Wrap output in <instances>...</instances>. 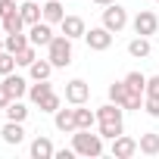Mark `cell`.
I'll use <instances>...</instances> for the list:
<instances>
[{"instance_id":"obj_26","label":"cell","mask_w":159,"mask_h":159,"mask_svg":"<svg viewBox=\"0 0 159 159\" xmlns=\"http://www.w3.org/2000/svg\"><path fill=\"white\" fill-rule=\"evenodd\" d=\"M28 44H31V41H28V34H22V31H16V34H7V50H10L13 56H16L22 47H28Z\"/></svg>"},{"instance_id":"obj_3","label":"cell","mask_w":159,"mask_h":159,"mask_svg":"<svg viewBox=\"0 0 159 159\" xmlns=\"http://www.w3.org/2000/svg\"><path fill=\"white\" fill-rule=\"evenodd\" d=\"M103 25H106L112 34H119V31L128 25V10L119 3V0H116V3H109V7H103Z\"/></svg>"},{"instance_id":"obj_27","label":"cell","mask_w":159,"mask_h":159,"mask_svg":"<svg viewBox=\"0 0 159 159\" xmlns=\"http://www.w3.org/2000/svg\"><path fill=\"white\" fill-rule=\"evenodd\" d=\"M34 59H38V47H34V44H28V47H22V50L16 53V62H19V66H25V69H28Z\"/></svg>"},{"instance_id":"obj_20","label":"cell","mask_w":159,"mask_h":159,"mask_svg":"<svg viewBox=\"0 0 159 159\" xmlns=\"http://www.w3.org/2000/svg\"><path fill=\"white\" fill-rule=\"evenodd\" d=\"M47 94H53V84H50V78H44V81H34V84H28V100L38 106Z\"/></svg>"},{"instance_id":"obj_34","label":"cell","mask_w":159,"mask_h":159,"mask_svg":"<svg viewBox=\"0 0 159 159\" xmlns=\"http://www.w3.org/2000/svg\"><path fill=\"white\" fill-rule=\"evenodd\" d=\"M10 100H13V97H10V91H7V84L0 81V109H7V106H10Z\"/></svg>"},{"instance_id":"obj_21","label":"cell","mask_w":159,"mask_h":159,"mask_svg":"<svg viewBox=\"0 0 159 159\" xmlns=\"http://www.w3.org/2000/svg\"><path fill=\"white\" fill-rule=\"evenodd\" d=\"M122 81L128 84V91H134V94H143V97H147V75H140V72H128Z\"/></svg>"},{"instance_id":"obj_6","label":"cell","mask_w":159,"mask_h":159,"mask_svg":"<svg viewBox=\"0 0 159 159\" xmlns=\"http://www.w3.org/2000/svg\"><path fill=\"white\" fill-rule=\"evenodd\" d=\"M131 28H134V34L150 38V34H156V28H159V16H156L153 10H140V13L131 19Z\"/></svg>"},{"instance_id":"obj_19","label":"cell","mask_w":159,"mask_h":159,"mask_svg":"<svg viewBox=\"0 0 159 159\" xmlns=\"http://www.w3.org/2000/svg\"><path fill=\"white\" fill-rule=\"evenodd\" d=\"M28 75H31V81H44V78L53 75V62L50 59H34L28 66Z\"/></svg>"},{"instance_id":"obj_33","label":"cell","mask_w":159,"mask_h":159,"mask_svg":"<svg viewBox=\"0 0 159 159\" xmlns=\"http://www.w3.org/2000/svg\"><path fill=\"white\" fill-rule=\"evenodd\" d=\"M147 94L150 97H159V75H150L147 78Z\"/></svg>"},{"instance_id":"obj_24","label":"cell","mask_w":159,"mask_h":159,"mask_svg":"<svg viewBox=\"0 0 159 159\" xmlns=\"http://www.w3.org/2000/svg\"><path fill=\"white\" fill-rule=\"evenodd\" d=\"M128 94H131V91H128V84H125V81H112V84H109V100H112V103L125 106Z\"/></svg>"},{"instance_id":"obj_25","label":"cell","mask_w":159,"mask_h":159,"mask_svg":"<svg viewBox=\"0 0 159 159\" xmlns=\"http://www.w3.org/2000/svg\"><path fill=\"white\" fill-rule=\"evenodd\" d=\"M25 28V19H22V13L16 10L13 16H7L3 19V34H16V31H22Z\"/></svg>"},{"instance_id":"obj_29","label":"cell","mask_w":159,"mask_h":159,"mask_svg":"<svg viewBox=\"0 0 159 159\" xmlns=\"http://www.w3.org/2000/svg\"><path fill=\"white\" fill-rule=\"evenodd\" d=\"M97 131L103 140H116L119 134H125V125H97Z\"/></svg>"},{"instance_id":"obj_10","label":"cell","mask_w":159,"mask_h":159,"mask_svg":"<svg viewBox=\"0 0 159 159\" xmlns=\"http://www.w3.org/2000/svg\"><path fill=\"white\" fill-rule=\"evenodd\" d=\"M53 125H56V131H62V134H72V131H78V122H75V109H56L53 112Z\"/></svg>"},{"instance_id":"obj_36","label":"cell","mask_w":159,"mask_h":159,"mask_svg":"<svg viewBox=\"0 0 159 159\" xmlns=\"http://www.w3.org/2000/svg\"><path fill=\"white\" fill-rule=\"evenodd\" d=\"M97 7H109V3H116V0H94Z\"/></svg>"},{"instance_id":"obj_15","label":"cell","mask_w":159,"mask_h":159,"mask_svg":"<svg viewBox=\"0 0 159 159\" xmlns=\"http://www.w3.org/2000/svg\"><path fill=\"white\" fill-rule=\"evenodd\" d=\"M150 53H153V47H150V38L137 34V38H131V41H128V56H131V59H147Z\"/></svg>"},{"instance_id":"obj_39","label":"cell","mask_w":159,"mask_h":159,"mask_svg":"<svg viewBox=\"0 0 159 159\" xmlns=\"http://www.w3.org/2000/svg\"><path fill=\"white\" fill-rule=\"evenodd\" d=\"M153 3H159V0H153Z\"/></svg>"},{"instance_id":"obj_7","label":"cell","mask_w":159,"mask_h":159,"mask_svg":"<svg viewBox=\"0 0 159 159\" xmlns=\"http://www.w3.org/2000/svg\"><path fill=\"white\" fill-rule=\"evenodd\" d=\"M97 125H125V106H119V103H103L100 109H97Z\"/></svg>"},{"instance_id":"obj_17","label":"cell","mask_w":159,"mask_h":159,"mask_svg":"<svg viewBox=\"0 0 159 159\" xmlns=\"http://www.w3.org/2000/svg\"><path fill=\"white\" fill-rule=\"evenodd\" d=\"M19 13H22L25 25H34V22H41V19H44V10H41L38 0H25V3L19 7Z\"/></svg>"},{"instance_id":"obj_22","label":"cell","mask_w":159,"mask_h":159,"mask_svg":"<svg viewBox=\"0 0 159 159\" xmlns=\"http://www.w3.org/2000/svg\"><path fill=\"white\" fill-rule=\"evenodd\" d=\"M3 112H7L10 122H25V119H28V106H25L22 100H10V106H7Z\"/></svg>"},{"instance_id":"obj_4","label":"cell","mask_w":159,"mask_h":159,"mask_svg":"<svg viewBox=\"0 0 159 159\" xmlns=\"http://www.w3.org/2000/svg\"><path fill=\"white\" fill-rule=\"evenodd\" d=\"M88 100H91V84L84 81V78H72V81H66V103L81 106Z\"/></svg>"},{"instance_id":"obj_23","label":"cell","mask_w":159,"mask_h":159,"mask_svg":"<svg viewBox=\"0 0 159 159\" xmlns=\"http://www.w3.org/2000/svg\"><path fill=\"white\" fill-rule=\"evenodd\" d=\"M75 122H78V128H97V112L84 109V103H81V106H75Z\"/></svg>"},{"instance_id":"obj_8","label":"cell","mask_w":159,"mask_h":159,"mask_svg":"<svg viewBox=\"0 0 159 159\" xmlns=\"http://www.w3.org/2000/svg\"><path fill=\"white\" fill-rule=\"evenodd\" d=\"M53 38H56V34H53V25H50V22H44V19H41V22L28 25V41H31L34 47H47Z\"/></svg>"},{"instance_id":"obj_5","label":"cell","mask_w":159,"mask_h":159,"mask_svg":"<svg viewBox=\"0 0 159 159\" xmlns=\"http://www.w3.org/2000/svg\"><path fill=\"white\" fill-rule=\"evenodd\" d=\"M84 44H88L91 50L103 53V50H109V47H112V31H109L106 25H97V28H88V31H84Z\"/></svg>"},{"instance_id":"obj_11","label":"cell","mask_w":159,"mask_h":159,"mask_svg":"<svg viewBox=\"0 0 159 159\" xmlns=\"http://www.w3.org/2000/svg\"><path fill=\"white\" fill-rule=\"evenodd\" d=\"M28 153H31V159H53V153H56V147H53V140H50V137H44V134H38V137L31 140V147H28Z\"/></svg>"},{"instance_id":"obj_2","label":"cell","mask_w":159,"mask_h":159,"mask_svg":"<svg viewBox=\"0 0 159 159\" xmlns=\"http://www.w3.org/2000/svg\"><path fill=\"white\" fill-rule=\"evenodd\" d=\"M47 59L53 62V69H66V66L72 62V38L56 34V38L47 44Z\"/></svg>"},{"instance_id":"obj_18","label":"cell","mask_w":159,"mask_h":159,"mask_svg":"<svg viewBox=\"0 0 159 159\" xmlns=\"http://www.w3.org/2000/svg\"><path fill=\"white\" fill-rule=\"evenodd\" d=\"M137 153H143V156H159V134H153V131L140 134V140H137Z\"/></svg>"},{"instance_id":"obj_31","label":"cell","mask_w":159,"mask_h":159,"mask_svg":"<svg viewBox=\"0 0 159 159\" xmlns=\"http://www.w3.org/2000/svg\"><path fill=\"white\" fill-rule=\"evenodd\" d=\"M143 112L150 116V119H159V97H143Z\"/></svg>"},{"instance_id":"obj_9","label":"cell","mask_w":159,"mask_h":159,"mask_svg":"<svg viewBox=\"0 0 159 159\" xmlns=\"http://www.w3.org/2000/svg\"><path fill=\"white\" fill-rule=\"evenodd\" d=\"M109 153H112V159H131V156H137V140L128 137V134H119V137L112 140Z\"/></svg>"},{"instance_id":"obj_14","label":"cell","mask_w":159,"mask_h":159,"mask_svg":"<svg viewBox=\"0 0 159 159\" xmlns=\"http://www.w3.org/2000/svg\"><path fill=\"white\" fill-rule=\"evenodd\" d=\"M0 137H3V143H10V147H19V143L25 140V128H22V122H10V119H7V125H3V131H0Z\"/></svg>"},{"instance_id":"obj_13","label":"cell","mask_w":159,"mask_h":159,"mask_svg":"<svg viewBox=\"0 0 159 159\" xmlns=\"http://www.w3.org/2000/svg\"><path fill=\"white\" fill-rule=\"evenodd\" d=\"M3 84H7V91H10V97H13V100H22V97L28 94V81H25L22 75H16V72L3 75Z\"/></svg>"},{"instance_id":"obj_1","label":"cell","mask_w":159,"mask_h":159,"mask_svg":"<svg viewBox=\"0 0 159 159\" xmlns=\"http://www.w3.org/2000/svg\"><path fill=\"white\" fill-rule=\"evenodd\" d=\"M72 150H75L78 156H84V159L103 156V137H100V131H94V128H78V131H72Z\"/></svg>"},{"instance_id":"obj_28","label":"cell","mask_w":159,"mask_h":159,"mask_svg":"<svg viewBox=\"0 0 159 159\" xmlns=\"http://www.w3.org/2000/svg\"><path fill=\"white\" fill-rule=\"evenodd\" d=\"M38 106H41V112H50V116H53V112H56V109L62 106V97H59V94L53 91V94H47V97H44V100H41Z\"/></svg>"},{"instance_id":"obj_32","label":"cell","mask_w":159,"mask_h":159,"mask_svg":"<svg viewBox=\"0 0 159 159\" xmlns=\"http://www.w3.org/2000/svg\"><path fill=\"white\" fill-rule=\"evenodd\" d=\"M19 7H16V0H0V19H7V16H13Z\"/></svg>"},{"instance_id":"obj_35","label":"cell","mask_w":159,"mask_h":159,"mask_svg":"<svg viewBox=\"0 0 159 159\" xmlns=\"http://www.w3.org/2000/svg\"><path fill=\"white\" fill-rule=\"evenodd\" d=\"M75 156H78V153H75L72 147H69V150H56V153H53V159H75Z\"/></svg>"},{"instance_id":"obj_37","label":"cell","mask_w":159,"mask_h":159,"mask_svg":"<svg viewBox=\"0 0 159 159\" xmlns=\"http://www.w3.org/2000/svg\"><path fill=\"white\" fill-rule=\"evenodd\" d=\"M7 50V38H0V53H3Z\"/></svg>"},{"instance_id":"obj_30","label":"cell","mask_w":159,"mask_h":159,"mask_svg":"<svg viewBox=\"0 0 159 159\" xmlns=\"http://www.w3.org/2000/svg\"><path fill=\"white\" fill-rule=\"evenodd\" d=\"M16 56L10 53V50H3V53H0V75H10V72H16Z\"/></svg>"},{"instance_id":"obj_16","label":"cell","mask_w":159,"mask_h":159,"mask_svg":"<svg viewBox=\"0 0 159 159\" xmlns=\"http://www.w3.org/2000/svg\"><path fill=\"white\" fill-rule=\"evenodd\" d=\"M41 10H44V22H50V25H59L66 19V10H62L59 0H44Z\"/></svg>"},{"instance_id":"obj_12","label":"cell","mask_w":159,"mask_h":159,"mask_svg":"<svg viewBox=\"0 0 159 159\" xmlns=\"http://www.w3.org/2000/svg\"><path fill=\"white\" fill-rule=\"evenodd\" d=\"M59 28H62V34H66V38H72V41L84 38V31H88V25H84V19H81V16H66V19L59 22Z\"/></svg>"},{"instance_id":"obj_40","label":"cell","mask_w":159,"mask_h":159,"mask_svg":"<svg viewBox=\"0 0 159 159\" xmlns=\"http://www.w3.org/2000/svg\"><path fill=\"white\" fill-rule=\"evenodd\" d=\"M38 3H44V0H38Z\"/></svg>"},{"instance_id":"obj_38","label":"cell","mask_w":159,"mask_h":159,"mask_svg":"<svg viewBox=\"0 0 159 159\" xmlns=\"http://www.w3.org/2000/svg\"><path fill=\"white\" fill-rule=\"evenodd\" d=\"M0 28H3V19H0Z\"/></svg>"}]
</instances>
